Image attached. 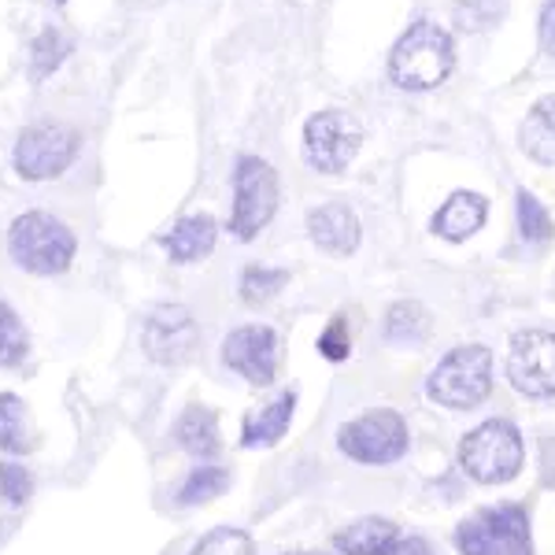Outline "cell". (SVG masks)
I'll return each instance as SVG.
<instances>
[{"label":"cell","mask_w":555,"mask_h":555,"mask_svg":"<svg viewBox=\"0 0 555 555\" xmlns=\"http://www.w3.org/2000/svg\"><path fill=\"white\" fill-rule=\"evenodd\" d=\"M455 70V44L437 23H415L389 52V78L400 89H434Z\"/></svg>","instance_id":"obj_1"},{"label":"cell","mask_w":555,"mask_h":555,"mask_svg":"<svg viewBox=\"0 0 555 555\" xmlns=\"http://www.w3.org/2000/svg\"><path fill=\"white\" fill-rule=\"evenodd\" d=\"M8 253L26 274H64L78 253V237L49 211H26L8 230Z\"/></svg>","instance_id":"obj_2"},{"label":"cell","mask_w":555,"mask_h":555,"mask_svg":"<svg viewBox=\"0 0 555 555\" xmlns=\"http://www.w3.org/2000/svg\"><path fill=\"white\" fill-rule=\"evenodd\" d=\"M460 467L478 486H504L522 470V434L507 418H489L460 441Z\"/></svg>","instance_id":"obj_3"},{"label":"cell","mask_w":555,"mask_h":555,"mask_svg":"<svg viewBox=\"0 0 555 555\" xmlns=\"http://www.w3.org/2000/svg\"><path fill=\"white\" fill-rule=\"evenodd\" d=\"M426 392L441 408L470 411L492 392V356L486 345H460L441 356L426 382Z\"/></svg>","instance_id":"obj_4"},{"label":"cell","mask_w":555,"mask_h":555,"mask_svg":"<svg viewBox=\"0 0 555 555\" xmlns=\"http://www.w3.org/2000/svg\"><path fill=\"white\" fill-rule=\"evenodd\" d=\"M282 204V182L278 171L259 156H241L234 167V215H230V234L237 241H253L267 230Z\"/></svg>","instance_id":"obj_5"},{"label":"cell","mask_w":555,"mask_h":555,"mask_svg":"<svg viewBox=\"0 0 555 555\" xmlns=\"http://www.w3.org/2000/svg\"><path fill=\"white\" fill-rule=\"evenodd\" d=\"M455 544L463 555H533L530 518L515 504L481 507L460 522Z\"/></svg>","instance_id":"obj_6"},{"label":"cell","mask_w":555,"mask_h":555,"mask_svg":"<svg viewBox=\"0 0 555 555\" xmlns=\"http://www.w3.org/2000/svg\"><path fill=\"white\" fill-rule=\"evenodd\" d=\"M411 437L408 426L397 411L374 408L366 415L352 418L337 434V449H341L352 463H366V467H385V463H397L408 452Z\"/></svg>","instance_id":"obj_7"},{"label":"cell","mask_w":555,"mask_h":555,"mask_svg":"<svg viewBox=\"0 0 555 555\" xmlns=\"http://www.w3.org/2000/svg\"><path fill=\"white\" fill-rule=\"evenodd\" d=\"M360 145H363L360 119L352 112H341V107L315 112L308 119V127H304V159L319 175H345Z\"/></svg>","instance_id":"obj_8"},{"label":"cell","mask_w":555,"mask_h":555,"mask_svg":"<svg viewBox=\"0 0 555 555\" xmlns=\"http://www.w3.org/2000/svg\"><path fill=\"white\" fill-rule=\"evenodd\" d=\"M78 133L64 127V122H38V127H26L15 141V171L26 182H49L60 178L75 164L78 156Z\"/></svg>","instance_id":"obj_9"},{"label":"cell","mask_w":555,"mask_h":555,"mask_svg":"<svg viewBox=\"0 0 555 555\" xmlns=\"http://www.w3.org/2000/svg\"><path fill=\"white\" fill-rule=\"evenodd\" d=\"M507 382L530 400H555V334L522 330L507 352Z\"/></svg>","instance_id":"obj_10"},{"label":"cell","mask_w":555,"mask_h":555,"mask_svg":"<svg viewBox=\"0 0 555 555\" xmlns=\"http://www.w3.org/2000/svg\"><path fill=\"white\" fill-rule=\"evenodd\" d=\"M141 345H145V356L159 366H182L190 363L201 348V330H196V319L182 304H164L156 308L145 322V334H141Z\"/></svg>","instance_id":"obj_11"},{"label":"cell","mask_w":555,"mask_h":555,"mask_svg":"<svg viewBox=\"0 0 555 555\" xmlns=\"http://www.w3.org/2000/svg\"><path fill=\"white\" fill-rule=\"evenodd\" d=\"M222 360L248 385H271L278 374V334L271 326H237L222 345Z\"/></svg>","instance_id":"obj_12"},{"label":"cell","mask_w":555,"mask_h":555,"mask_svg":"<svg viewBox=\"0 0 555 555\" xmlns=\"http://www.w3.org/2000/svg\"><path fill=\"white\" fill-rule=\"evenodd\" d=\"M308 234L322 253L352 256L356 248H360L363 227H360V215L348 208V204L330 201V204H319V208L308 215Z\"/></svg>","instance_id":"obj_13"},{"label":"cell","mask_w":555,"mask_h":555,"mask_svg":"<svg viewBox=\"0 0 555 555\" xmlns=\"http://www.w3.org/2000/svg\"><path fill=\"white\" fill-rule=\"evenodd\" d=\"M486 215H489V201L478 193H452L449 201L437 208L434 215V234L452 241V245H460V241H467L478 234L481 227H486Z\"/></svg>","instance_id":"obj_14"},{"label":"cell","mask_w":555,"mask_h":555,"mask_svg":"<svg viewBox=\"0 0 555 555\" xmlns=\"http://www.w3.org/2000/svg\"><path fill=\"white\" fill-rule=\"evenodd\" d=\"M219 227H215L211 215H185L182 222L164 237V248L175 263H196V259L211 256Z\"/></svg>","instance_id":"obj_15"},{"label":"cell","mask_w":555,"mask_h":555,"mask_svg":"<svg viewBox=\"0 0 555 555\" xmlns=\"http://www.w3.org/2000/svg\"><path fill=\"white\" fill-rule=\"evenodd\" d=\"M518 145L533 164L555 167V96H541L522 119Z\"/></svg>","instance_id":"obj_16"},{"label":"cell","mask_w":555,"mask_h":555,"mask_svg":"<svg viewBox=\"0 0 555 555\" xmlns=\"http://www.w3.org/2000/svg\"><path fill=\"white\" fill-rule=\"evenodd\" d=\"M397 537H400L397 522L378 518V515H366V518H360V522L345 526V530L334 537V544L341 555H385Z\"/></svg>","instance_id":"obj_17"},{"label":"cell","mask_w":555,"mask_h":555,"mask_svg":"<svg viewBox=\"0 0 555 555\" xmlns=\"http://www.w3.org/2000/svg\"><path fill=\"white\" fill-rule=\"evenodd\" d=\"M293 408H297V392L289 389V392H282L278 400H271L263 411L248 415L245 429H241V444H245V449H267V444H274L278 437L289 429Z\"/></svg>","instance_id":"obj_18"},{"label":"cell","mask_w":555,"mask_h":555,"mask_svg":"<svg viewBox=\"0 0 555 555\" xmlns=\"http://www.w3.org/2000/svg\"><path fill=\"white\" fill-rule=\"evenodd\" d=\"M175 434H178V444H182V449H190L193 455H201V460H211V455H219V449H222L219 418H215L211 411L201 408V404L182 411Z\"/></svg>","instance_id":"obj_19"},{"label":"cell","mask_w":555,"mask_h":555,"mask_svg":"<svg viewBox=\"0 0 555 555\" xmlns=\"http://www.w3.org/2000/svg\"><path fill=\"white\" fill-rule=\"evenodd\" d=\"M34 434H30V411L15 392H0V452L23 455L30 452Z\"/></svg>","instance_id":"obj_20"},{"label":"cell","mask_w":555,"mask_h":555,"mask_svg":"<svg viewBox=\"0 0 555 555\" xmlns=\"http://www.w3.org/2000/svg\"><path fill=\"white\" fill-rule=\"evenodd\" d=\"M70 56V41L64 30H56V26H49V30H41L38 38L30 44V75L38 78H49L56 75L60 64Z\"/></svg>","instance_id":"obj_21"},{"label":"cell","mask_w":555,"mask_h":555,"mask_svg":"<svg viewBox=\"0 0 555 555\" xmlns=\"http://www.w3.org/2000/svg\"><path fill=\"white\" fill-rule=\"evenodd\" d=\"M227 486H230V474H227V470H219V467H201V470H193L190 478H185V486L178 489L175 504H178V507L208 504V500L222 496V492H227Z\"/></svg>","instance_id":"obj_22"},{"label":"cell","mask_w":555,"mask_h":555,"mask_svg":"<svg viewBox=\"0 0 555 555\" xmlns=\"http://www.w3.org/2000/svg\"><path fill=\"white\" fill-rule=\"evenodd\" d=\"M455 30L481 34L492 30L507 15V0H455Z\"/></svg>","instance_id":"obj_23"},{"label":"cell","mask_w":555,"mask_h":555,"mask_svg":"<svg viewBox=\"0 0 555 555\" xmlns=\"http://www.w3.org/2000/svg\"><path fill=\"white\" fill-rule=\"evenodd\" d=\"M30 352V337L8 304H0V366H20Z\"/></svg>","instance_id":"obj_24"},{"label":"cell","mask_w":555,"mask_h":555,"mask_svg":"<svg viewBox=\"0 0 555 555\" xmlns=\"http://www.w3.org/2000/svg\"><path fill=\"white\" fill-rule=\"evenodd\" d=\"M426 330V311L415 300H400L385 315V337L389 341H418Z\"/></svg>","instance_id":"obj_25"},{"label":"cell","mask_w":555,"mask_h":555,"mask_svg":"<svg viewBox=\"0 0 555 555\" xmlns=\"http://www.w3.org/2000/svg\"><path fill=\"white\" fill-rule=\"evenodd\" d=\"M518 234H522V241H530V245H541V241L552 237L548 211H544V204L526 190L518 193Z\"/></svg>","instance_id":"obj_26"},{"label":"cell","mask_w":555,"mask_h":555,"mask_svg":"<svg viewBox=\"0 0 555 555\" xmlns=\"http://www.w3.org/2000/svg\"><path fill=\"white\" fill-rule=\"evenodd\" d=\"M285 271H274V267H245V274H241V297L248 304H263L271 300L278 289L285 285Z\"/></svg>","instance_id":"obj_27"},{"label":"cell","mask_w":555,"mask_h":555,"mask_svg":"<svg viewBox=\"0 0 555 555\" xmlns=\"http://www.w3.org/2000/svg\"><path fill=\"white\" fill-rule=\"evenodd\" d=\"M193 555H256V552H253V537L245 530L219 526V530H211L201 544H196Z\"/></svg>","instance_id":"obj_28"},{"label":"cell","mask_w":555,"mask_h":555,"mask_svg":"<svg viewBox=\"0 0 555 555\" xmlns=\"http://www.w3.org/2000/svg\"><path fill=\"white\" fill-rule=\"evenodd\" d=\"M0 496L8 504H26L34 496V474L23 467V463L4 460L0 463Z\"/></svg>","instance_id":"obj_29"},{"label":"cell","mask_w":555,"mask_h":555,"mask_svg":"<svg viewBox=\"0 0 555 555\" xmlns=\"http://www.w3.org/2000/svg\"><path fill=\"white\" fill-rule=\"evenodd\" d=\"M319 352L326 356L330 363H345V360H348V352H352V341H348V322H345V319L330 322V326L322 330Z\"/></svg>","instance_id":"obj_30"},{"label":"cell","mask_w":555,"mask_h":555,"mask_svg":"<svg viewBox=\"0 0 555 555\" xmlns=\"http://www.w3.org/2000/svg\"><path fill=\"white\" fill-rule=\"evenodd\" d=\"M385 555H437V552L429 548L423 537H404V533H400L397 541L389 544V552H385Z\"/></svg>","instance_id":"obj_31"},{"label":"cell","mask_w":555,"mask_h":555,"mask_svg":"<svg viewBox=\"0 0 555 555\" xmlns=\"http://www.w3.org/2000/svg\"><path fill=\"white\" fill-rule=\"evenodd\" d=\"M537 30H541V44H544V52L555 60V0H548L544 4V12H541V23H537Z\"/></svg>","instance_id":"obj_32"},{"label":"cell","mask_w":555,"mask_h":555,"mask_svg":"<svg viewBox=\"0 0 555 555\" xmlns=\"http://www.w3.org/2000/svg\"><path fill=\"white\" fill-rule=\"evenodd\" d=\"M282 555H322V552H282Z\"/></svg>","instance_id":"obj_33"},{"label":"cell","mask_w":555,"mask_h":555,"mask_svg":"<svg viewBox=\"0 0 555 555\" xmlns=\"http://www.w3.org/2000/svg\"><path fill=\"white\" fill-rule=\"evenodd\" d=\"M56 4H64V0H56Z\"/></svg>","instance_id":"obj_34"}]
</instances>
